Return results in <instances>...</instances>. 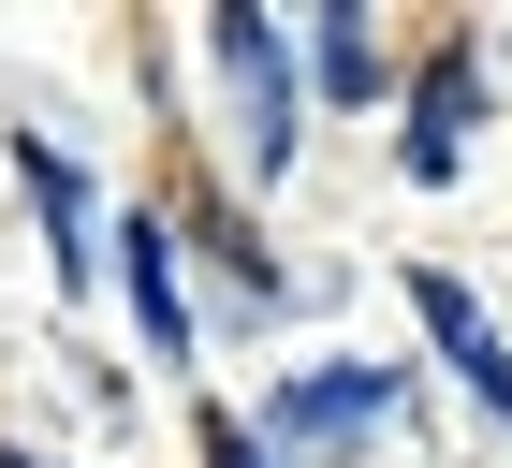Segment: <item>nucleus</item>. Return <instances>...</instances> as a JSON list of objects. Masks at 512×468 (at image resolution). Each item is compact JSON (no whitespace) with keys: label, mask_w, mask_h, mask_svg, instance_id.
Here are the masks:
<instances>
[{"label":"nucleus","mask_w":512,"mask_h":468,"mask_svg":"<svg viewBox=\"0 0 512 468\" xmlns=\"http://www.w3.org/2000/svg\"><path fill=\"white\" fill-rule=\"evenodd\" d=\"M205 44H220V74H235V103H249V176H278V161H293V59H278V30L235 0Z\"/></svg>","instance_id":"nucleus-1"},{"label":"nucleus","mask_w":512,"mask_h":468,"mask_svg":"<svg viewBox=\"0 0 512 468\" xmlns=\"http://www.w3.org/2000/svg\"><path fill=\"white\" fill-rule=\"evenodd\" d=\"M410 308H425L439 366H454V381H469L483 410H498V425H512V351H498V322L469 308V278H439V264H410Z\"/></svg>","instance_id":"nucleus-2"},{"label":"nucleus","mask_w":512,"mask_h":468,"mask_svg":"<svg viewBox=\"0 0 512 468\" xmlns=\"http://www.w3.org/2000/svg\"><path fill=\"white\" fill-rule=\"evenodd\" d=\"M469 103H483V59L469 44H439L425 88H410V176H454V147H469Z\"/></svg>","instance_id":"nucleus-3"},{"label":"nucleus","mask_w":512,"mask_h":468,"mask_svg":"<svg viewBox=\"0 0 512 468\" xmlns=\"http://www.w3.org/2000/svg\"><path fill=\"white\" fill-rule=\"evenodd\" d=\"M381 410H395V381H381V366H322V381H293V395H278V425H293V439H352V425H381Z\"/></svg>","instance_id":"nucleus-4"},{"label":"nucleus","mask_w":512,"mask_h":468,"mask_svg":"<svg viewBox=\"0 0 512 468\" xmlns=\"http://www.w3.org/2000/svg\"><path fill=\"white\" fill-rule=\"evenodd\" d=\"M118 278H132V322H147V351L176 366V351H191V308H176V264H161V220H132V234H118Z\"/></svg>","instance_id":"nucleus-5"},{"label":"nucleus","mask_w":512,"mask_h":468,"mask_svg":"<svg viewBox=\"0 0 512 468\" xmlns=\"http://www.w3.org/2000/svg\"><path fill=\"white\" fill-rule=\"evenodd\" d=\"M322 74H337V88H381V44H366V15H322Z\"/></svg>","instance_id":"nucleus-6"},{"label":"nucleus","mask_w":512,"mask_h":468,"mask_svg":"<svg viewBox=\"0 0 512 468\" xmlns=\"http://www.w3.org/2000/svg\"><path fill=\"white\" fill-rule=\"evenodd\" d=\"M205 468H278V454H264V439L235 425V410H205Z\"/></svg>","instance_id":"nucleus-7"},{"label":"nucleus","mask_w":512,"mask_h":468,"mask_svg":"<svg viewBox=\"0 0 512 468\" xmlns=\"http://www.w3.org/2000/svg\"><path fill=\"white\" fill-rule=\"evenodd\" d=\"M0 468H44V454H0Z\"/></svg>","instance_id":"nucleus-8"}]
</instances>
